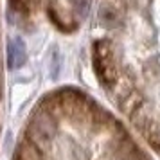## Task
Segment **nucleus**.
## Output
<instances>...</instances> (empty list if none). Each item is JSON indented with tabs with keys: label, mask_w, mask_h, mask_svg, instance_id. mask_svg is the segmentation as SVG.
I'll return each instance as SVG.
<instances>
[{
	"label": "nucleus",
	"mask_w": 160,
	"mask_h": 160,
	"mask_svg": "<svg viewBox=\"0 0 160 160\" xmlns=\"http://www.w3.org/2000/svg\"><path fill=\"white\" fill-rule=\"evenodd\" d=\"M8 6L25 29L74 34L87 20L92 0H8Z\"/></svg>",
	"instance_id": "7ed1b4c3"
},
{
	"label": "nucleus",
	"mask_w": 160,
	"mask_h": 160,
	"mask_svg": "<svg viewBox=\"0 0 160 160\" xmlns=\"http://www.w3.org/2000/svg\"><path fill=\"white\" fill-rule=\"evenodd\" d=\"M11 160H155V155L115 110L79 87H56L31 108Z\"/></svg>",
	"instance_id": "f03ea898"
},
{
	"label": "nucleus",
	"mask_w": 160,
	"mask_h": 160,
	"mask_svg": "<svg viewBox=\"0 0 160 160\" xmlns=\"http://www.w3.org/2000/svg\"><path fill=\"white\" fill-rule=\"evenodd\" d=\"M90 63L117 115L160 158V0H95Z\"/></svg>",
	"instance_id": "f257e3e1"
},
{
	"label": "nucleus",
	"mask_w": 160,
	"mask_h": 160,
	"mask_svg": "<svg viewBox=\"0 0 160 160\" xmlns=\"http://www.w3.org/2000/svg\"><path fill=\"white\" fill-rule=\"evenodd\" d=\"M2 106H4V51H2V27H0V128H2Z\"/></svg>",
	"instance_id": "20e7f679"
}]
</instances>
